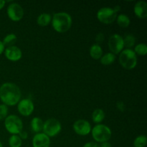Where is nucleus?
<instances>
[{"label": "nucleus", "mask_w": 147, "mask_h": 147, "mask_svg": "<svg viewBox=\"0 0 147 147\" xmlns=\"http://www.w3.org/2000/svg\"><path fill=\"white\" fill-rule=\"evenodd\" d=\"M21 90L16 84L5 83L0 86V100L7 106L17 105L21 98Z\"/></svg>", "instance_id": "f257e3e1"}, {"label": "nucleus", "mask_w": 147, "mask_h": 147, "mask_svg": "<svg viewBox=\"0 0 147 147\" xmlns=\"http://www.w3.org/2000/svg\"><path fill=\"white\" fill-rule=\"evenodd\" d=\"M51 22L55 31L59 33H65L70 29L73 20L68 13L61 11L53 14Z\"/></svg>", "instance_id": "f03ea898"}, {"label": "nucleus", "mask_w": 147, "mask_h": 147, "mask_svg": "<svg viewBox=\"0 0 147 147\" xmlns=\"http://www.w3.org/2000/svg\"><path fill=\"white\" fill-rule=\"evenodd\" d=\"M119 63L126 70H132L137 65V55L132 49H125L120 53Z\"/></svg>", "instance_id": "7ed1b4c3"}, {"label": "nucleus", "mask_w": 147, "mask_h": 147, "mask_svg": "<svg viewBox=\"0 0 147 147\" xmlns=\"http://www.w3.org/2000/svg\"><path fill=\"white\" fill-rule=\"evenodd\" d=\"M93 139L96 143H103L109 142L111 138L112 132L110 128L104 124H97L91 129Z\"/></svg>", "instance_id": "20e7f679"}, {"label": "nucleus", "mask_w": 147, "mask_h": 147, "mask_svg": "<svg viewBox=\"0 0 147 147\" xmlns=\"http://www.w3.org/2000/svg\"><path fill=\"white\" fill-rule=\"evenodd\" d=\"M4 126L9 133L12 135H17L22 131L23 123L19 116L9 115L4 119Z\"/></svg>", "instance_id": "39448f33"}, {"label": "nucleus", "mask_w": 147, "mask_h": 147, "mask_svg": "<svg viewBox=\"0 0 147 147\" xmlns=\"http://www.w3.org/2000/svg\"><path fill=\"white\" fill-rule=\"evenodd\" d=\"M62 130V125L57 119H49L43 123L42 131L48 137H54L60 134Z\"/></svg>", "instance_id": "423d86ee"}, {"label": "nucleus", "mask_w": 147, "mask_h": 147, "mask_svg": "<svg viewBox=\"0 0 147 147\" xmlns=\"http://www.w3.org/2000/svg\"><path fill=\"white\" fill-rule=\"evenodd\" d=\"M97 19L104 24H112L117 17V13L111 7H103L98 11Z\"/></svg>", "instance_id": "0eeeda50"}, {"label": "nucleus", "mask_w": 147, "mask_h": 147, "mask_svg": "<svg viewBox=\"0 0 147 147\" xmlns=\"http://www.w3.org/2000/svg\"><path fill=\"white\" fill-rule=\"evenodd\" d=\"M108 45L110 51L115 55L120 54L121 52L124 48L123 38L118 34H114L111 36L108 42Z\"/></svg>", "instance_id": "6e6552de"}, {"label": "nucleus", "mask_w": 147, "mask_h": 147, "mask_svg": "<svg viewBox=\"0 0 147 147\" xmlns=\"http://www.w3.org/2000/svg\"><path fill=\"white\" fill-rule=\"evenodd\" d=\"M7 16L13 22H19L23 18L24 9L20 4L17 3H11L7 7Z\"/></svg>", "instance_id": "1a4fd4ad"}, {"label": "nucleus", "mask_w": 147, "mask_h": 147, "mask_svg": "<svg viewBox=\"0 0 147 147\" xmlns=\"http://www.w3.org/2000/svg\"><path fill=\"white\" fill-rule=\"evenodd\" d=\"M73 130L80 136H87L91 132V125L85 119H78L73 123Z\"/></svg>", "instance_id": "9d476101"}, {"label": "nucleus", "mask_w": 147, "mask_h": 147, "mask_svg": "<svg viewBox=\"0 0 147 147\" xmlns=\"http://www.w3.org/2000/svg\"><path fill=\"white\" fill-rule=\"evenodd\" d=\"M17 109L22 116H30L34 111V103L30 99H22L17 103Z\"/></svg>", "instance_id": "9b49d317"}, {"label": "nucleus", "mask_w": 147, "mask_h": 147, "mask_svg": "<svg viewBox=\"0 0 147 147\" xmlns=\"http://www.w3.org/2000/svg\"><path fill=\"white\" fill-rule=\"evenodd\" d=\"M4 55L7 60L12 62H17L19 61L22 57V52L21 49L17 46H10L4 50Z\"/></svg>", "instance_id": "f8f14e48"}, {"label": "nucleus", "mask_w": 147, "mask_h": 147, "mask_svg": "<svg viewBox=\"0 0 147 147\" xmlns=\"http://www.w3.org/2000/svg\"><path fill=\"white\" fill-rule=\"evenodd\" d=\"M50 137L45 134L44 133H38L34 135L32 139L33 147H50Z\"/></svg>", "instance_id": "ddd939ff"}, {"label": "nucleus", "mask_w": 147, "mask_h": 147, "mask_svg": "<svg viewBox=\"0 0 147 147\" xmlns=\"http://www.w3.org/2000/svg\"><path fill=\"white\" fill-rule=\"evenodd\" d=\"M134 11L139 19H145L147 17V3L144 1H139L135 4Z\"/></svg>", "instance_id": "4468645a"}, {"label": "nucleus", "mask_w": 147, "mask_h": 147, "mask_svg": "<svg viewBox=\"0 0 147 147\" xmlns=\"http://www.w3.org/2000/svg\"><path fill=\"white\" fill-rule=\"evenodd\" d=\"M90 55L94 60H99L103 56V49L99 45L93 44L90 48Z\"/></svg>", "instance_id": "2eb2a0df"}, {"label": "nucleus", "mask_w": 147, "mask_h": 147, "mask_svg": "<svg viewBox=\"0 0 147 147\" xmlns=\"http://www.w3.org/2000/svg\"><path fill=\"white\" fill-rule=\"evenodd\" d=\"M43 123H43L42 120L39 117L33 118L31 121V123H30L32 130L37 134L40 133L41 131H42Z\"/></svg>", "instance_id": "dca6fc26"}, {"label": "nucleus", "mask_w": 147, "mask_h": 147, "mask_svg": "<svg viewBox=\"0 0 147 147\" xmlns=\"http://www.w3.org/2000/svg\"><path fill=\"white\" fill-rule=\"evenodd\" d=\"M105 119V112L100 109H96L92 113V120L95 123L100 124Z\"/></svg>", "instance_id": "f3484780"}, {"label": "nucleus", "mask_w": 147, "mask_h": 147, "mask_svg": "<svg viewBox=\"0 0 147 147\" xmlns=\"http://www.w3.org/2000/svg\"><path fill=\"white\" fill-rule=\"evenodd\" d=\"M52 21V16L47 13H42L40 14L37 19V23L41 27H46Z\"/></svg>", "instance_id": "a211bd4d"}, {"label": "nucleus", "mask_w": 147, "mask_h": 147, "mask_svg": "<svg viewBox=\"0 0 147 147\" xmlns=\"http://www.w3.org/2000/svg\"><path fill=\"white\" fill-rule=\"evenodd\" d=\"M116 22L119 27L122 28H127L131 24V20L126 14H121L116 17Z\"/></svg>", "instance_id": "6ab92c4d"}, {"label": "nucleus", "mask_w": 147, "mask_h": 147, "mask_svg": "<svg viewBox=\"0 0 147 147\" xmlns=\"http://www.w3.org/2000/svg\"><path fill=\"white\" fill-rule=\"evenodd\" d=\"M116 55L111 53H108L100 57V63L103 65H110L116 60Z\"/></svg>", "instance_id": "aec40b11"}, {"label": "nucleus", "mask_w": 147, "mask_h": 147, "mask_svg": "<svg viewBox=\"0 0 147 147\" xmlns=\"http://www.w3.org/2000/svg\"><path fill=\"white\" fill-rule=\"evenodd\" d=\"M17 40V37L16 36L15 34L14 33H10L8 34L7 36L4 37L3 39V44H4V47L7 46V47H10V46L14 45V43H16Z\"/></svg>", "instance_id": "412c9836"}, {"label": "nucleus", "mask_w": 147, "mask_h": 147, "mask_svg": "<svg viewBox=\"0 0 147 147\" xmlns=\"http://www.w3.org/2000/svg\"><path fill=\"white\" fill-rule=\"evenodd\" d=\"M136 43V38L133 34H129L123 38V44L126 49H131Z\"/></svg>", "instance_id": "4be33fe9"}, {"label": "nucleus", "mask_w": 147, "mask_h": 147, "mask_svg": "<svg viewBox=\"0 0 147 147\" xmlns=\"http://www.w3.org/2000/svg\"><path fill=\"white\" fill-rule=\"evenodd\" d=\"M22 140L18 135H11L9 139V145L10 147H21Z\"/></svg>", "instance_id": "5701e85b"}, {"label": "nucleus", "mask_w": 147, "mask_h": 147, "mask_svg": "<svg viewBox=\"0 0 147 147\" xmlns=\"http://www.w3.org/2000/svg\"><path fill=\"white\" fill-rule=\"evenodd\" d=\"M134 53L136 55H139L140 56H144L147 54V46L145 43H139L135 46Z\"/></svg>", "instance_id": "b1692460"}, {"label": "nucleus", "mask_w": 147, "mask_h": 147, "mask_svg": "<svg viewBox=\"0 0 147 147\" xmlns=\"http://www.w3.org/2000/svg\"><path fill=\"white\" fill-rule=\"evenodd\" d=\"M147 144V138L145 135L138 136L134 141V147H144Z\"/></svg>", "instance_id": "393cba45"}, {"label": "nucleus", "mask_w": 147, "mask_h": 147, "mask_svg": "<svg viewBox=\"0 0 147 147\" xmlns=\"http://www.w3.org/2000/svg\"><path fill=\"white\" fill-rule=\"evenodd\" d=\"M8 114V106L4 104L0 105V121L5 119Z\"/></svg>", "instance_id": "a878e982"}, {"label": "nucleus", "mask_w": 147, "mask_h": 147, "mask_svg": "<svg viewBox=\"0 0 147 147\" xmlns=\"http://www.w3.org/2000/svg\"><path fill=\"white\" fill-rule=\"evenodd\" d=\"M104 39H105L104 34L101 32L98 33V34L96 36V44L99 45H100V44H101V43L103 42Z\"/></svg>", "instance_id": "bb28decb"}, {"label": "nucleus", "mask_w": 147, "mask_h": 147, "mask_svg": "<svg viewBox=\"0 0 147 147\" xmlns=\"http://www.w3.org/2000/svg\"><path fill=\"white\" fill-rule=\"evenodd\" d=\"M116 107H117L118 110H119L120 111H124L125 109H126V106L123 102L122 101H118L116 103Z\"/></svg>", "instance_id": "cd10ccee"}, {"label": "nucleus", "mask_w": 147, "mask_h": 147, "mask_svg": "<svg viewBox=\"0 0 147 147\" xmlns=\"http://www.w3.org/2000/svg\"><path fill=\"white\" fill-rule=\"evenodd\" d=\"M83 147H100V145L98 143H96V142H90L86 143V144H84V146Z\"/></svg>", "instance_id": "c85d7f7f"}, {"label": "nucleus", "mask_w": 147, "mask_h": 147, "mask_svg": "<svg viewBox=\"0 0 147 147\" xmlns=\"http://www.w3.org/2000/svg\"><path fill=\"white\" fill-rule=\"evenodd\" d=\"M18 136H20V138L22 139V140H25V139H27V137H28V134H27V132L24 131L23 130L19 134Z\"/></svg>", "instance_id": "c756f323"}, {"label": "nucleus", "mask_w": 147, "mask_h": 147, "mask_svg": "<svg viewBox=\"0 0 147 147\" xmlns=\"http://www.w3.org/2000/svg\"><path fill=\"white\" fill-rule=\"evenodd\" d=\"M4 50H5V47H4L2 41H1V40H0V55H1L3 53H4Z\"/></svg>", "instance_id": "7c9ffc66"}, {"label": "nucleus", "mask_w": 147, "mask_h": 147, "mask_svg": "<svg viewBox=\"0 0 147 147\" xmlns=\"http://www.w3.org/2000/svg\"><path fill=\"white\" fill-rule=\"evenodd\" d=\"M100 147H111V144L110 142H106L101 143V144L100 145Z\"/></svg>", "instance_id": "2f4dec72"}, {"label": "nucleus", "mask_w": 147, "mask_h": 147, "mask_svg": "<svg viewBox=\"0 0 147 147\" xmlns=\"http://www.w3.org/2000/svg\"><path fill=\"white\" fill-rule=\"evenodd\" d=\"M6 1L4 0H0V10L4 8V7L5 6Z\"/></svg>", "instance_id": "473e14b6"}, {"label": "nucleus", "mask_w": 147, "mask_h": 147, "mask_svg": "<svg viewBox=\"0 0 147 147\" xmlns=\"http://www.w3.org/2000/svg\"><path fill=\"white\" fill-rule=\"evenodd\" d=\"M113 10H114L115 11H116V13L118 12V11H119L121 10V7H120V6H116V7H113Z\"/></svg>", "instance_id": "72a5a7b5"}, {"label": "nucleus", "mask_w": 147, "mask_h": 147, "mask_svg": "<svg viewBox=\"0 0 147 147\" xmlns=\"http://www.w3.org/2000/svg\"><path fill=\"white\" fill-rule=\"evenodd\" d=\"M0 147H3L2 143H1V141H0Z\"/></svg>", "instance_id": "f704fd0d"}]
</instances>
